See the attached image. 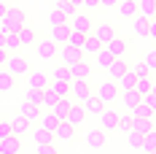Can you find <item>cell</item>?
Returning a JSON list of instances; mask_svg holds the SVG:
<instances>
[{
	"label": "cell",
	"mask_w": 156,
	"mask_h": 154,
	"mask_svg": "<svg viewBox=\"0 0 156 154\" xmlns=\"http://www.w3.org/2000/svg\"><path fill=\"white\" fill-rule=\"evenodd\" d=\"M0 22L8 27V32H19L24 24H27V16H24L22 8H11V6H8V11H5V16H3Z\"/></svg>",
	"instance_id": "1"
},
{
	"label": "cell",
	"mask_w": 156,
	"mask_h": 154,
	"mask_svg": "<svg viewBox=\"0 0 156 154\" xmlns=\"http://www.w3.org/2000/svg\"><path fill=\"white\" fill-rule=\"evenodd\" d=\"M3 68H5L14 78H16V76H27V73H30V65H27V60H24L19 51H16V54H8V60H5Z\"/></svg>",
	"instance_id": "2"
},
{
	"label": "cell",
	"mask_w": 156,
	"mask_h": 154,
	"mask_svg": "<svg viewBox=\"0 0 156 154\" xmlns=\"http://www.w3.org/2000/svg\"><path fill=\"white\" fill-rule=\"evenodd\" d=\"M97 97H100L105 106H110V103L119 97V81L110 78V81H105V84H100V87H97Z\"/></svg>",
	"instance_id": "3"
},
{
	"label": "cell",
	"mask_w": 156,
	"mask_h": 154,
	"mask_svg": "<svg viewBox=\"0 0 156 154\" xmlns=\"http://www.w3.org/2000/svg\"><path fill=\"white\" fill-rule=\"evenodd\" d=\"M92 95V87H89V81H70V97L76 100V103H83L86 97Z\"/></svg>",
	"instance_id": "4"
},
{
	"label": "cell",
	"mask_w": 156,
	"mask_h": 154,
	"mask_svg": "<svg viewBox=\"0 0 156 154\" xmlns=\"http://www.w3.org/2000/svg\"><path fill=\"white\" fill-rule=\"evenodd\" d=\"M119 116H121L119 111H113V108L105 106V111L100 114V127H102L105 133H108V130H119Z\"/></svg>",
	"instance_id": "5"
},
{
	"label": "cell",
	"mask_w": 156,
	"mask_h": 154,
	"mask_svg": "<svg viewBox=\"0 0 156 154\" xmlns=\"http://www.w3.org/2000/svg\"><path fill=\"white\" fill-rule=\"evenodd\" d=\"M70 30L81 32V35H89V32L94 30V27H92V19H89L86 14H76L73 19H70Z\"/></svg>",
	"instance_id": "6"
},
{
	"label": "cell",
	"mask_w": 156,
	"mask_h": 154,
	"mask_svg": "<svg viewBox=\"0 0 156 154\" xmlns=\"http://www.w3.org/2000/svg\"><path fill=\"white\" fill-rule=\"evenodd\" d=\"M48 84H51V81H48V76L43 70H30V73H27V87H30V89H46Z\"/></svg>",
	"instance_id": "7"
},
{
	"label": "cell",
	"mask_w": 156,
	"mask_h": 154,
	"mask_svg": "<svg viewBox=\"0 0 156 154\" xmlns=\"http://www.w3.org/2000/svg\"><path fill=\"white\" fill-rule=\"evenodd\" d=\"M70 76H73V81H89V76H92V65L83 60H78L76 65H70Z\"/></svg>",
	"instance_id": "8"
},
{
	"label": "cell",
	"mask_w": 156,
	"mask_h": 154,
	"mask_svg": "<svg viewBox=\"0 0 156 154\" xmlns=\"http://www.w3.org/2000/svg\"><path fill=\"white\" fill-rule=\"evenodd\" d=\"M35 51H38V57L41 60H54L57 57V43L48 38V41H38L35 43Z\"/></svg>",
	"instance_id": "9"
},
{
	"label": "cell",
	"mask_w": 156,
	"mask_h": 154,
	"mask_svg": "<svg viewBox=\"0 0 156 154\" xmlns=\"http://www.w3.org/2000/svg\"><path fill=\"white\" fill-rule=\"evenodd\" d=\"M78 60H83V49L70 46V43H62V62L65 65H76Z\"/></svg>",
	"instance_id": "10"
},
{
	"label": "cell",
	"mask_w": 156,
	"mask_h": 154,
	"mask_svg": "<svg viewBox=\"0 0 156 154\" xmlns=\"http://www.w3.org/2000/svg\"><path fill=\"white\" fill-rule=\"evenodd\" d=\"M83 119H86L83 103H73V106H70V111H67V119H65V122H70L73 127H81V124H83Z\"/></svg>",
	"instance_id": "11"
},
{
	"label": "cell",
	"mask_w": 156,
	"mask_h": 154,
	"mask_svg": "<svg viewBox=\"0 0 156 154\" xmlns=\"http://www.w3.org/2000/svg\"><path fill=\"white\" fill-rule=\"evenodd\" d=\"M22 152V138L19 135H8L0 141V154H19Z\"/></svg>",
	"instance_id": "12"
},
{
	"label": "cell",
	"mask_w": 156,
	"mask_h": 154,
	"mask_svg": "<svg viewBox=\"0 0 156 154\" xmlns=\"http://www.w3.org/2000/svg\"><path fill=\"white\" fill-rule=\"evenodd\" d=\"M92 32L100 38V43H102V46H105L108 41H113V38H116V30H113V24H108V22H100Z\"/></svg>",
	"instance_id": "13"
},
{
	"label": "cell",
	"mask_w": 156,
	"mask_h": 154,
	"mask_svg": "<svg viewBox=\"0 0 156 154\" xmlns=\"http://www.w3.org/2000/svg\"><path fill=\"white\" fill-rule=\"evenodd\" d=\"M83 111H86V114H92V116H100V114L105 111V103H102L97 95H89V97L83 100Z\"/></svg>",
	"instance_id": "14"
},
{
	"label": "cell",
	"mask_w": 156,
	"mask_h": 154,
	"mask_svg": "<svg viewBox=\"0 0 156 154\" xmlns=\"http://www.w3.org/2000/svg\"><path fill=\"white\" fill-rule=\"evenodd\" d=\"M129 114H132L135 119H154L156 108H151V106H148V100H140V103H137V106L132 108Z\"/></svg>",
	"instance_id": "15"
},
{
	"label": "cell",
	"mask_w": 156,
	"mask_h": 154,
	"mask_svg": "<svg viewBox=\"0 0 156 154\" xmlns=\"http://www.w3.org/2000/svg\"><path fill=\"white\" fill-rule=\"evenodd\" d=\"M105 49L113 54V60H119V57H124V54H126V41L116 35L113 41H108V43H105Z\"/></svg>",
	"instance_id": "16"
},
{
	"label": "cell",
	"mask_w": 156,
	"mask_h": 154,
	"mask_svg": "<svg viewBox=\"0 0 156 154\" xmlns=\"http://www.w3.org/2000/svg\"><path fill=\"white\" fill-rule=\"evenodd\" d=\"M86 143H89L92 149H102V146H105V130H102V127L89 130V133H86Z\"/></svg>",
	"instance_id": "17"
},
{
	"label": "cell",
	"mask_w": 156,
	"mask_h": 154,
	"mask_svg": "<svg viewBox=\"0 0 156 154\" xmlns=\"http://www.w3.org/2000/svg\"><path fill=\"white\" fill-rule=\"evenodd\" d=\"M70 106H73V100H70V97H59V100H57V106L51 108V114H54L59 122H65V119H67V111H70Z\"/></svg>",
	"instance_id": "18"
},
{
	"label": "cell",
	"mask_w": 156,
	"mask_h": 154,
	"mask_svg": "<svg viewBox=\"0 0 156 154\" xmlns=\"http://www.w3.org/2000/svg\"><path fill=\"white\" fill-rule=\"evenodd\" d=\"M126 70H129V65L124 62V57H119V60H113V62L108 65V73H110V78H113V81H119Z\"/></svg>",
	"instance_id": "19"
},
{
	"label": "cell",
	"mask_w": 156,
	"mask_h": 154,
	"mask_svg": "<svg viewBox=\"0 0 156 154\" xmlns=\"http://www.w3.org/2000/svg\"><path fill=\"white\" fill-rule=\"evenodd\" d=\"M73 135H76V127L70 122H59L57 130H54V138L57 141H73Z\"/></svg>",
	"instance_id": "20"
},
{
	"label": "cell",
	"mask_w": 156,
	"mask_h": 154,
	"mask_svg": "<svg viewBox=\"0 0 156 154\" xmlns=\"http://www.w3.org/2000/svg\"><path fill=\"white\" fill-rule=\"evenodd\" d=\"M119 14L124 19H135L137 16V0H119Z\"/></svg>",
	"instance_id": "21"
},
{
	"label": "cell",
	"mask_w": 156,
	"mask_h": 154,
	"mask_svg": "<svg viewBox=\"0 0 156 154\" xmlns=\"http://www.w3.org/2000/svg\"><path fill=\"white\" fill-rule=\"evenodd\" d=\"M67 38H70V22L51 27V41H54V43H67Z\"/></svg>",
	"instance_id": "22"
},
{
	"label": "cell",
	"mask_w": 156,
	"mask_h": 154,
	"mask_svg": "<svg viewBox=\"0 0 156 154\" xmlns=\"http://www.w3.org/2000/svg\"><path fill=\"white\" fill-rule=\"evenodd\" d=\"M137 14L145 19H156V0H137Z\"/></svg>",
	"instance_id": "23"
},
{
	"label": "cell",
	"mask_w": 156,
	"mask_h": 154,
	"mask_svg": "<svg viewBox=\"0 0 156 154\" xmlns=\"http://www.w3.org/2000/svg\"><path fill=\"white\" fill-rule=\"evenodd\" d=\"M32 141H35V146L54 143V133H51V130H43V127H38V130H32Z\"/></svg>",
	"instance_id": "24"
},
{
	"label": "cell",
	"mask_w": 156,
	"mask_h": 154,
	"mask_svg": "<svg viewBox=\"0 0 156 154\" xmlns=\"http://www.w3.org/2000/svg\"><path fill=\"white\" fill-rule=\"evenodd\" d=\"M148 22H151V19H145V16H140V14L132 19V30H135L137 38H148Z\"/></svg>",
	"instance_id": "25"
},
{
	"label": "cell",
	"mask_w": 156,
	"mask_h": 154,
	"mask_svg": "<svg viewBox=\"0 0 156 154\" xmlns=\"http://www.w3.org/2000/svg\"><path fill=\"white\" fill-rule=\"evenodd\" d=\"M19 114L24 116V119H30V122H38L41 119V106H32V103H22V108H19Z\"/></svg>",
	"instance_id": "26"
},
{
	"label": "cell",
	"mask_w": 156,
	"mask_h": 154,
	"mask_svg": "<svg viewBox=\"0 0 156 154\" xmlns=\"http://www.w3.org/2000/svg\"><path fill=\"white\" fill-rule=\"evenodd\" d=\"M19 35V41H22V46H32V43H38V35H35V30H32L30 24H24L22 30L16 32Z\"/></svg>",
	"instance_id": "27"
},
{
	"label": "cell",
	"mask_w": 156,
	"mask_h": 154,
	"mask_svg": "<svg viewBox=\"0 0 156 154\" xmlns=\"http://www.w3.org/2000/svg\"><path fill=\"white\" fill-rule=\"evenodd\" d=\"M81 49H83L86 54H97V51L102 49V43H100V38H97L94 32H89V35L83 38V46H81Z\"/></svg>",
	"instance_id": "28"
},
{
	"label": "cell",
	"mask_w": 156,
	"mask_h": 154,
	"mask_svg": "<svg viewBox=\"0 0 156 154\" xmlns=\"http://www.w3.org/2000/svg\"><path fill=\"white\" fill-rule=\"evenodd\" d=\"M30 119H24V116H22V114H19V116H16V119H11V127H14V135H19V138H22V135H24V133H27V130H30Z\"/></svg>",
	"instance_id": "29"
},
{
	"label": "cell",
	"mask_w": 156,
	"mask_h": 154,
	"mask_svg": "<svg viewBox=\"0 0 156 154\" xmlns=\"http://www.w3.org/2000/svg\"><path fill=\"white\" fill-rule=\"evenodd\" d=\"M14 81L16 78L5 70V68H0V95H5V92H11L14 89Z\"/></svg>",
	"instance_id": "30"
},
{
	"label": "cell",
	"mask_w": 156,
	"mask_h": 154,
	"mask_svg": "<svg viewBox=\"0 0 156 154\" xmlns=\"http://www.w3.org/2000/svg\"><path fill=\"white\" fill-rule=\"evenodd\" d=\"M140 100H143V97L135 92V89H124V92H121V103H124V108H129V111L137 106Z\"/></svg>",
	"instance_id": "31"
},
{
	"label": "cell",
	"mask_w": 156,
	"mask_h": 154,
	"mask_svg": "<svg viewBox=\"0 0 156 154\" xmlns=\"http://www.w3.org/2000/svg\"><path fill=\"white\" fill-rule=\"evenodd\" d=\"M135 84H137V76H135V70L129 68L124 76L119 78V89H121V92H124V89H135Z\"/></svg>",
	"instance_id": "32"
},
{
	"label": "cell",
	"mask_w": 156,
	"mask_h": 154,
	"mask_svg": "<svg viewBox=\"0 0 156 154\" xmlns=\"http://www.w3.org/2000/svg\"><path fill=\"white\" fill-rule=\"evenodd\" d=\"M132 130H137L140 135H145V133H151L156 127H154V119H135L132 116Z\"/></svg>",
	"instance_id": "33"
},
{
	"label": "cell",
	"mask_w": 156,
	"mask_h": 154,
	"mask_svg": "<svg viewBox=\"0 0 156 154\" xmlns=\"http://www.w3.org/2000/svg\"><path fill=\"white\" fill-rule=\"evenodd\" d=\"M154 89V81H151V76L148 78H137V84H135V92L140 95V97H148V92Z\"/></svg>",
	"instance_id": "34"
},
{
	"label": "cell",
	"mask_w": 156,
	"mask_h": 154,
	"mask_svg": "<svg viewBox=\"0 0 156 154\" xmlns=\"http://www.w3.org/2000/svg\"><path fill=\"white\" fill-rule=\"evenodd\" d=\"M19 49H22L19 35H16V32H8V35H5V51H8V54H16Z\"/></svg>",
	"instance_id": "35"
},
{
	"label": "cell",
	"mask_w": 156,
	"mask_h": 154,
	"mask_svg": "<svg viewBox=\"0 0 156 154\" xmlns=\"http://www.w3.org/2000/svg\"><path fill=\"white\" fill-rule=\"evenodd\" d=\"M51 81H73V76H70V65H59V68H54V76H51Z\"/></svg>",
	"instance_id": "36"
},
{
	"label": "cell",
	"mask_w": 156,
	"mask_h": 154,
	"mask_svg": "<svg viewBox=\"0 0 156 154\" xmlns=\"http://www.w3.org/2000/svg\"><path fill=\"white\" fill-rule=\"evenodd\" d=\"M48 89H54L57 97H70V84H67V81H51Z\"/></svg>",
	"instance_id": "37"
},
{
	"label": "cell",
	"mask_w": 156,
	"mask_h": 154,
	"mask_svg": "<svg viewBox=\"0 0 156 154\" xmlns=\"http://www.w3.org/2000/svg\"><path fill=\"white\" fill-rule=\"evenodd\" d=\"M94 60H97V65H100V68H105V70H108V65L113 62V54H110L108 49L102 46L100 51H97V54H94Z\"/></svg>",
	"instance_id": "38"
},
{
	"label": "cell",
	"mask_w": 156,
	"mask_h": 154,
	"mask_svg": "<svg viewBox=\"0 0 156 154\" xmlns=\"http://www.w3.org/2000/svg\"><path fill=\"white\" fill-rule=\"evenodd\" d=\"M27 103H32V106H41L43 108V89H30L27 87V97H24Z\"/></svg>",
	"instance_id": "39"
},
{
	"label": "cell",
	"mask_w": 156,
	"mask_h": 154,
	"mask_svg": "<svg viewBox=\"0 0 156 154\" xmlns=\"http://www.w3.org/2000/svg\"><path fill=\"white\" fill-rule=\"evenodd\" d=\"M57 124H59V119H57V116H54L51 111L41 116V127H43V130H51V133H54V130H57Z\"/></svg>",
	"instance_id": "40"
},
{
	"label": "cell",
	"mask_w": 156,
	"mask_h": 154,
	"mask_svg": "<svg viewBox=\"0 0 156 154\" xmlns=\"http://www.w3.org/2000/svg\"><path fill=\"white\" fill-rule=\"evenodd\" d=\"M143 152H156V130H151V133H145L143 135Z\"/></svg>",
	"instance_id": "41"
},
{
	"label": "cell",
	"mask_w": 156,
	"mask_h": 154,
	"mask_svg": "<svg viewBox=\"0 0 156 154\" xmlns=\"http://www.w3.org/2000/svg\"><path fill=\"white\" fill-rule=\"evenodd\" d=\"M67 22H70V19H67L59 8H54V11L48 14V24H51V27H57V24H67Z\"/></svg>",
	"instance_id": "42"
},
{
	"label": "cell",
	"mask_w": 156,
	"mask_h": 154,
	"mask_svg": "<svg viewBox=\"0 0 156 154\" xmlns=\"http://www.w3.org/2000/svg\"><path fill=\"white\" fill-rule=\"evenodd\" d=\"M57 100H59V97H57V92H54V89H43V108H48V111H51V108L57 106Z\"/></svg>",
	"instance_id": "43"
},
{
	"label": "cell",
	"mask_w": 156,
	"mask_h": 154,
	"mask_svg": "<svg viewBox=\"0 0 156 154\" xmlns=\"http://www.w3.org/2000/svg\"><path fill=\"white\" fill-rule=\"evenodd\" d=\"M126 143H129L132 149H143V135L137 130H129V133H126Z\"/></svg>",
	"instance_id": "44"
},
{
	"label": "cell",
	"mask_w": 156,
	"mask_h": 154,
	"mask_svg": "<svg viewBox=\"0 0 156 154\" xmlns=\"http://www.w3.org/2000/svg\"><path fill=\"white\" fill-rule=\"evenodd\" d=\"M57 8H59V11H62V14L67 16V19H73V16L78 14V8L73 6V3H70V0H65V3H57Z\"/></svg>",
	"instance_id": "45"
},
{
	"label": "cell",
	"mask_w": 156,
	"mask_h": 154,
	"mask_svg": "<svg viewBox=\"0 0 156 154\" xmlns=\"http://www.w3.org/2000/svg\"><path fill=\"white\" fill-rule=\"evenodd\" d=\"M129 68L135 70V76H137V78H148V76H151V70H148V65H145V62H137V65H129Z\"/></svg>",
	"instance_id": "46"
},
{
	"label": "cell",
	"mask_w": 156,
	"mask_h": 154,
	"mask_svg": "<svg viewBox=\"0 0 156 154\" xmlns=\"http://www.w3.org/2000/svg\"><path fill=\"white\" fill-rule=\"evenodd\" d=\"M119 130H121V133H129V130H132V114L119 116Z\"/></svg>",
	"instance_id": "47"
},
{
	"label": "cell",
	"mask_w": 156,
	"mask_h": 154,
	"mask_svg": "<svg viewBox=\"0 0 156 154\" xmlns=\"http://www.w3.org/2000/svg\"><path fill=\"white\" fill-rule=\"evenodd\" d=\"M8 135H14V127H11V122H8V119H0V141L8 138Z\"/></svg>",
	"instance_id": "48"
},
{
	"label": "cell",
	"mask_w": 156,
	"mask_h": 154,
	"mask_svg": "<svg viewBox=\"0 0 156 154\" xmlns=\"http://www.w3.org/2000/svg\"><path fill=\"white\" fill-rule=\"evenodd\" d=\"M83 38H86V35H81V32H76V30H70V38H67V43H70V46H83Z\"/></svg>",
	"instance_id": "49"
},
{
	"label": "cell",
	"mask_w": 156,
	"mask_h": 154,
	"mask_svg": "<svg viewBox=\"0 0 156 154\" xmlns=\"http://www.w3.org/2000/svg\"><path fill=\"white\" fill-rule=\"evenodd\" d=\"M145 65H148V70H151V73H154L156 70V49H151V51H148V54H145Z\"/></svg>",
	"instance_id": "50"
},
{
	"label": "cell",
	"mask_w": 156,
	"mask_h": 154,
	"mask_svg": "<svg viewBox=\"0 0 156 154\" xmlns=\"http://www.w3.org/2000/svg\"><path fill=\"white\" fill-rule=\"evenodd\" d=\"M38 154H57L54 143H46V146H38Z\"/></svg>",
	"instance_id": "51"
},
{
	"label": "cell",
	"mask_w": 156,
	"mask_h": 154,
	"mask_svg": "<svg viewBox=\"0 0 156 154\" xmlns=\"http://www.w3.org/2000/svg\"><path fill=\"white\" fill-rule=\"evenodd\" d=\"M143 100H148V106H151V108H156V84H154V89L148 92V97H143Z\"/></svg>",
	"instance_id": "52"
},
{
	"label": "cell",
	"mask_w": 156,
	"mask_h": 154,
	"mask_svg": "<svg viewBox=\"0 0 156 154\" xmlns=\"http://www.w3.org/2000/svg\"><path fill=\"white\" fill-rule=\"evenodd\" d=\"M148 38H154V41H156V19L148 22Z\"/></svg>",
	"instance_id": "53"
},
{
	"label": "cell",
	"mask_w": 156,
	"mask_h": 154,
	"mask_svg": "<svg viewBox=\"0 0 156 154\" xmlns=\"http://www.w3.org/2000/svg\"><path fill=\"white\" fill-rule=\"evenodd\" d=\"M83 8H89V11L100 8V0H83Z\"/></svg>",
	"instance_id": "54"
},
{
	"label": "cell",
	"mask_w": 156,
	"mask_h": 154,
	"mask_svg": "<svg viewBox=\"0 0 156 154\" xmlns=\"http://www.w3.org/2000/svg\"><path fill=\"white\" fill-rule=\"evenodd\" d=\"M119 0H100V8H113Z\"/></svg>",
	"instance_id": "55"
},
{
	"label": "cell",
	"mask_w": 156,
	"mask_h": 154,
	"mask_svg": "<svg viewBox=\"0 0 156 154\" xmlns=\"http://www.w3.org/2000/svg\"><path fill=\"white\" fill-rule=\"evenodd\" d=\"M5 60H8V51H5V46H0V68L5 65Z\"/></svg>",
	"instance_id": "56"
},
{
	"label": "cell",
	"mask_w": 156,
	"mask_h": 154,
	"mask_svg": "<svg viewBox=\"0 0 156 154\" xmlns=\"http://www.w3.org/2000/svg\"><path fill=\"white\" fill-rule=\"evenodd\" d=\"M5 11H8V6H5V3H3V0H0V19H3V16H5Z\"/></svg>",
	"instance_id": "57"
},
{
	"label": "cell",
	"mask_w": 156,
	"mask_h": 154,
	"mask_svg": "<svg viewBox=\"0 0 156 154\" xmlns=\"http://www.w3.org/2000/svg\"><path fill=\"white\" fill-rule=\"evenodd\" d=\"M70 3H73L76 8H78V6H83V0H70Z\"/></svg>",
	"instance_id": "58"
},
{
	"label": "cell",
	"mask_w": 156,
	"mask_h": 154,
	"mask_svg": "<svg viewBox=\"0 0 156 154\" xmlns=\"http://www.w3.org/2000/svg\"><path fill=\"white\" fill-rule=\"evenodd\" d=\"M57 3H65V0H57Z\"/></svg>",
	"instance_id": "59"
},
{
	"label": "cell",
	"mask_w": 156,
	"mask_h": 154,
	"mask_svg": "<svg viewBox=\"0 0 156 154\" xmlns=\"http://www.w3.org/2000/svg\"><path fill=\"white\" fill-rule=\"evenodd\" d=\"M151 154H156V152H151Z\"/></svg>",
	"instance_id": "60"
}]
</instances>
